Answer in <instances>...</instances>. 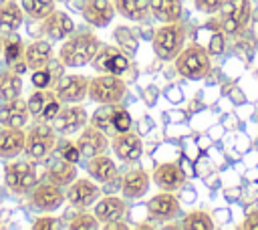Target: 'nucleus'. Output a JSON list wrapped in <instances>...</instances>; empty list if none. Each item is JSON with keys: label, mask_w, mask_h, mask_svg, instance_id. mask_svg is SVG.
Returning <instances> with one entry per match:
<instances>
[{"label": "nucleus", "mask_w": 258, "mask_h": 230, "mask_svg": "<svg viewBox=\"0 0 258 230\" xmlns=\"http://www.w3.org/2000/svg\"><path fill=\"white\" fill-rule=\"evenodd\" d=\"M101 48V40L93 32H73L69 38H64L60 50H58V61L64 67H85L91 65L93 56Z\"/></svg>", "instance_id": "1"}, {"label": "nucleus", "mask_w": 258, "mask_h": 230, "mask_svg": "<svg viewBox=\"0 0 258 230\" xmlns=\"http://www.w3.org/2000/svg\"><path fill=\"white\" fill-rule=\"evenodd\" d=\"M175 71L187 79V81H202L212 71V59L206 46L191 42L179 50V54L173 59Z\"/></svg>", "instance_id": "2"}, {"label": "nucleus", "mask_w": 258, "mask_h": 230, "mask_svg": "<svg viewBox=\"0 0 258 230\" xmlns=\"http://www.w3.org/2000/svg\"><path fill=\"white\" fill-rule=\"evenodd\" d=\"M183 42H185V28L179 20L163 22V26H159L153 32V40H151L153 50L161 61H173L183 48Z\"/></svg>", "instance_id": "3"}, {"label": "nucleus", "mask_w": 258, "mask_h": 230, "mask_svg": "<svg viewBox=\"0 0 258 230\" xmlns=\"http://www.w3.org/2000/svg\"><path fill=\"white\" fill-rule=\"evenodd\" d=\"M127 93V83L119 75H107L101 73L99 77L89 79V91L87 97L99 105H115L121 103V99Z\"/></svg>", "instance_id": "4"}, {"label": "nucleus", "mask_w": 258, "mask_h": 230, "mask_svg": "<svg viewBox=\"0 0 258 230\" xmlns=\"http://www.w3.org/2000/svg\"><path fill=\"white\" fill-rule=\"evenodd\" d=\"M56 147V131L52 125L46 121L32 125L26 131V141H24V155L32 161H42L46 159Z\"/></svg>", "instance_id": "5"}, {"label": "nucleus", "mask_w": 258, "mask_h": 230, "mask_svg": "<svg viewBox=\"0 0 258 230\" xmlns=\"http://www.w3.org/2000/svg\"><path fill=\"white\" fill-rule=\"evenodd\" d=\"M4 184L10 192L18 196H26L36 184H38V174L34 161H10L4 167Z\"/></svg>", "instance_id": "6"}, {"label": "nucleus", "mask_w": 258, "mask_h": 230, "mask_svg": "<svg viewBox=\"0 0 258 230\" xmlns=\"http://www.w3.org/2000/svg\"><path fill=\"white\" fill-rule=\"evenodd\" d=\"M89 123V113L81 103H69V107H60L56 117L52 119V127L60 135H73L81 131Z\"/></svg>", "instance_id": "7"}, {"label": "nucleus", "mask_w": 258, "mask_h": 230, "mask_svg": "<svg viewBox=\"0 0 258 230\" xmlns=\"http://www.w3.org/2000/svg\"><path fill=\"white\" fill-rule=\"evenodd\" d=\"M89 91V79L85 75H64L54 85L52 95L60 101V105L69 103H83Z\"/></svg>", "instance_id": "8"}, {"label": "nucleus", "mask_w": 258, "mask_h": 230, "mask_svg": "<svg viewBox=\"0 0 258 230\" xmlns=\"http://www.w3.org/2000/svg\"><path fill=\"white\" fill-rule=\"evenodd\" d=\"M28 200H30V206L34 210H40V212H54L60 208V204L64 202V194L60 190V186L52 184V182H42V184H36L30 192H28Z\"/></svg>", "instance_id": "9"}, {"label": "nucleus", "mask_w": 258, "mask_h": 230, "mask_svg": "<svg viewBox=\"0 0 258 230\" xmlns=\"http://www.w3.org/2000/svg\"><path fill=\"white\" fill-rule=\"evenodd\" d=\"M93 69L97 73H107V75H123L129 69V59L123 54L117 46H101L97 54L91 61Z\"/></svg>", "instance_id": "10"}, {"label": "nucleus", "mask_w": 258, "mask_h": 230, "mask_svg": "<svg viewBox=\"0 0 258 230\" xmlns=\"http://www.w3.org/2000/svg\"><path fill=\"white\" fill-rule=\"evenodd\" d=\"M67 202L75 208H87V206H93L99 196H101V188H97V184L93 182V178H77L75 182H71L67 186Z\"/></svg>", "instance_id": "11"}, {"label": "nucleus", "mask_w": 258, "mask_h": 230, "mask_svg": "<svg viewBox=\"0 0 258 230\" xmlns=\"http://www.w3.org/2000/svg\"><path fill=\"white\" fill-rule=\"evenodd\" d=\"M75 145L79 147L81 155L83 157H93V155H99V153H105L107 147H109V139H107V133H103L101 129L93 127L91 123H87L83 129H81V135L79 139L75 141Z\"/></svg>", "instance_id": "12"}, {"label": "nucleus", "mask_w": 258, "mask_h": 230, "mask_svg": "<svg viewBox=\"0 0 258 230\" xmlns=\"http://www.w3.org/2000/svg\"><path fill=\"white\" fill-rule=\"evenodd\" d=\"M79 12L83 14V18H85L91 26L103 28V26H107V24L113 20V16H115V6H113V2H109V0H85Z\"/></svg>", "instance_id": "13"}, {"label": "nucleus", "mask_w": 258, "mask_h": 230, "mask_svg": "<svg viewBox=\"0 0 258 230\" xmlns=\"http://www.w3.org/2000/svg\"><path fill=\"white\" fill-rule=\"evenodd\" d=\"M153 182H155L157 188H161L165 192H175L185 184V171L179 167V163L165 161V163H159L155 167Z\"/></svg>", "instance_id": "14"}, {"label": "nucleus", "mask_w": 258, "mask_h": 230, "mask_svg": "<svg viewBox=\"0 0 258 230\" xmlns=\"http://www.w3.org/2000/svg\"><path fill=\"white\" fill-rule=\"evenodd\" d=\"M179 212V200L173 192L161 190L147 202V214L157 220H171Z\"/></svg>", "instance_id": "15"}, {"label": "nucleus", "mask_w": 258, "mask_h": 230, "mask_svg": "<svg viewBox=\"0 0 258 230\" xmlns=\"http://www.w3.org/2000/svg\"><path fill=\"white\" fill-rule=\"evenodd\" d=\"M113 151L121 161H137L143 153V143L139 139V135L131 133V131H123V133H115L113 137Z\"/></svg>", "instance_id": "16"}, {"label": "nucleus", "mask_w": 258, "mask_h": 230, "mask_svg": "<svg viewBox=\"0 0 258 230\" xmlns=\"http://www.w3.org/2000/svg\"><path fill=\"white\" fill-rule=\"evenodd\" d=\"M42 30L50 40H64L75 32V22L69 14L60 10H52L42 20Z\"/></svg>", "instance_id": "17"}, {"label": "nucleus", "mask_w": 258, "mask_h": 230, "mask_svg": "<svg viewBox=\"0 0 258 230\" xmlns=\"http://www.w3.org/2000/svg\"><path fill=\"white\" fill-rule=\"evenodd\" d=\"M149 184H151V178L145 169L141 167H135V169H129L123 180H121V192L127 200H137V198H143L145 192L149 190Z\"/></svg>", "instance_id": "18"}, {"label": "nucleus", "mask_w": 258, "mask_h": 230, "mask_svg": "<svg viewBox=\"0 0 258 230\" xmlns=\"http://www.w3.org/2000/svg\"><path fill=\"white\" fill-rule=\"evenodd\" d=\"M28 115H30L28 105L20 97L2 101V105H0V123L4 127H24L28 121Z\"/></svg>", "instance_id": "19"}, {"label": "nucleus", "mask_w": 258, "mask_h": 230, "mask_svg": "<svg viewBox=\"0 0 258 230\" xmlns=\"http://www.w3.org/2000/svg\"><path fill=\"white\" fill-rule=\"evenodd\" d=\"M26 131L22 127H2L0 129V157H16L24 151Z\"/></svg>", "instance_id": "20"}, {"label": "nucleus", "mask_w": 258, "mask_h": 230, "mask_svg": "<svg viewBox=\"0 0 258 230\" xmlns=\"http://www.w3.org/2000/svg\"><path fill=\"white\" fill-rule=\"evenodd\" d=\"M24 63L30 71L46 69L52 61V44L48 40H34L28 46H24Z\"/></svg>", "instance_id": "21"}, {"label": "nucleus", "mask_w": 258, "mask_h": 230, "mask_svg": "<svg viewBox=\"0 0 258 230\" xmlns=\"http://www.w3.org/2000/svg\"><path fill=\"white\" fill-rule=\"evenodd\" d=\"M93 206H95L93 214H95V218H97L101 224L111 222V220H119V218L125 214V210H127L125 200H121V198H117V196H105V198L97 200Z\"/></svg>", "instance_id": "22"}, {"label": "nucleus", "mask_w": 258, "mask_h": 230, "mask_svg": "<svg viewBox=\"0 0 258 230\" xmlns=\"http://www.w3.org/2000/svg\"><path fill=\"white\" fill-rule=\"evenodd\" d=\"M87 171H89V176H91L95 182L107 184V182H111V180L117 176V165H115V161H113L109 155L99 153V155L89 157Z\"/></svg>", "instance_id": "23"}, {"label": "nucleus", "mask_w": 258, "mask_h": 230, "mask_svg": "<svg viewBox=\"0 0 258 230\" xmlns=\"http://www.w3.org/2000/svg\"><path fill=\"white\" fill-rule=\"evenodd\" d=\"M24 10L14 0H6L0 4V34H14L22 26Z\"/></svg>", "instance_id": "24"}, {"label": "nucleus", "mask_w": 258, "mask_h": 230, "mask_svg": "<svg viewBox=\"0 0 258 230\" xmlns=\"http://www.w3.org/2000/svg\"><path fill=\"white\" fill-rule=\"evenodd\" d=\"M151 14L163 22H177L183 14V0H149Z\"/></svg>", "instance_id": "25"}, {"label": "nucleus", "mask_w": 258, "mask_h": 230, "mask_svg": "<svg viewBox=\"0 0 258 230\" xmlns=\"http://www.w3.org/2000/svg\"><path fill=\"white\" fill-rule=\"evenodd\" d=\"M113 6L117 14H121L131 22H141L151 14L149 0H115Z\"/></svg>", "instance_id": "26"}, {"label": "nucleus", "mask_w": 258, "mask_h": 230, "mask_svg": "<svg viewBox=\"0 0 258 230\" xmlns=\"http://www.w3.org/2000/svg\"><path fill=\"white\" fill-rule=\"evenodd\" d=\"M46 178H48V182H52V184H56L60 188H67L71 182L77 180V167H75V163L58 157L54 163L48 165Z\"/></svg>", "instance_id": "27"}, {"label": "nucleus", "mask_w": 258, "mask_h": 230, "mask_svg": "<svg viewBox=\"0 0 258 230\" xmlns=\"http://www.w3.org/2000/svg\"><path fill=\"white\" fill-rule=\"evenodd\" d=\"M220 14L234 18L242 28H246L252 18V4H250V0H224Z\"/></svg>", "instance_id": "28"}, {"label": "nucleus", "mask_w": 258, "mask_h": 230, "mask_svg": "<svg viewBox=\"0 0 258 230\" xmlns=\"http://www.w3.org/2000/svg\"><path fill=\"white\" fill-rule=\"evenodd\" d=\"M20 93H22V79H20V75L10 71V69L0 71V103L16 99V97H20Z\"/></svg>", "instance_id": "29"}, {"label": "nucleus", "mask_w": 258, "mask_h": 230, "mask_svg": "<svg viewBox=\"0 0 258 230\" xmlns=\"http://www.w3.org/2000/svg\"><path fill=\"white\" fill-rule=\"evenodd\" d=\"M22 10L32 20H44L52 10H56V0H20Z\"/></svg>", "instance_id": "30"}, {"label": "nucleus", "mask_w": 258, "mask_h": 230, "mask_svg": "<svg viewBox=\"0 0 258 230\" xmlns=\"http://www.w3.org/2000/svg\"><path fill=\"white\" fill-rule=\"evenodd\" d=\"M181 226L187 228V230H212L214 228V220L206 210H194V212L185 214Z\"/></svg>", "instance_id": "31"}, {"label": "nucleus", "mask_w": 258, "mask_h": 230, "mask_svg": "<svg viewBox=\"0 0 258 230\" xmlns=\"http://www.w3.org/2000/svg\"><path fill=\"white\" fill-rule=\"evenodd\" d=\"M208 26L214 30V34L210 36V42H208V52H210V56H216V54H222L224 52V48H226V34L222 32V28H220V22L218 20H210L208 22Z\"/></svg>", "instance_id": "32"}, {"label": "nucleus", "mask_w": 258, "mask_h": 230, "mask_svg": "<svg viewBox=\"0 0 258 230\" xmlns=\"http://www.w3.org/2000/svg\"><path fill=\"white\" fill-rule=\"evenodd\" d=\"M10 36V34H8ZM2 54H4V61L8 65H12L14 61H20L24 56V44L18 36H10V38H4V46H2Z\"/></svg>", "instance_id": "33"}, {"label": "nucleus", "mask_w": 258, "mask_h": 230, "mask_svg": "<svg viewBox=\"0 0 258 230\" xmlns=\"http://www.w3.org/2000/svg\"><path fill=\"white\" fill-rule=\"evenodd\" d=\"M111 127L115 133H123L131 129V115L127 109H123L119 103L113 105V115H111Z\"/></svg>", "instance_id": "34"}, {"label": "nucleus", "mask_w": 258, "mask_h": 230, "mask_svg": "<svg viewBox=\"0 0 258 230\" xmlns=\"http://www.w3.org/2000/svg\"><path fill=\"white\" fill-rule=\"evenodd\" d=\"M111 115H113V105H103V107H99V109L93 113L91 125L97 127V129H101L103 133H109V131L113 129V127H111Z\"/></svg>", "instance_id": "35"}, {"label": "nucleus", "mask_w": 258, "mask_h": 230, "mask_svg": "<svg viewBox=\"0 0 258 230\" xmlns=\"http://www.w3.org/2000/svg\"><path fill=\"white\" fill-rule=\"evenodd\" d=\"M99 226H101V222L95 218V214H79L69 224V228H73V230H95Z\"/></svg>", "instance_id": "36"}, {"label": "nucleus", "mask_w": 258, "mask_h": 230, "mask_svg": "<svg viewBox=\"0 0 258 230\" xmlns=\"http://www.w3.org/2000/svg\"><path fill=\"white\" fill-rule=\"evenodd\" d=\"M46 99H48V95H46L42 89H36V91L28 97V101H26L28 113H30L32 117H38L40 111H42V107H44V103H46Z\"/></svg>", "instance_id": "37"}, {"label": "nucleus", "mask_w": 258, "mask_h": 230, "mask_svg": "<svg viewBox=\"0 0 258 230\" xmlns=\"http://www.w3.org/2000/svg\"><path fill=\"white\" fill-rule=\"evenodd\" d=\"M58 109H60V101L52 95V97H48V99H46V103H44V107H42V111H40V115H38V117H40L42 121H46V123H48V121H52V119L56 117Z\"/></svg>", "instance_id": "38"}, {"label": "nucleus", "mask_w": 258, "mask_h": 230, "mask_svg": "<svg viewBox=\"0 0 258 230\" xmlns=\"http://www.w3.org/2000/svg\"><path fill=\"white\" fill-rule=\"evenodd\" d=\"M30 81H32V85H34L36 89H46V87L50 85V71H48V67H46V69L32 71Z\"/></svg>", "instance_id": "39"}, {"label": "nucleus", "mask_w": 258, "mask_h": 230, "mask_svg": "<svg viewBox=\"0 0 258 230\" xmlns=\"http://www.w3.org/2000/svg\"><path fill=\"white\" fill-rule=\"evenodd\" d=\"M222 2L224 0H194V6L204 14H214V12H220Z\"/></svg>", "instance_id": "40"}, {"label": "nucleus", "mask_w": 258, "mask_h": 230, "mask_svg": "<svg viewBox=\"0 0 258 230\" xmlns=\"http://www.w3.org/2000/svg\"><path fill=\"white\" fill-rule=\"evenodd\" d=\"M60 157L62 159H67V161H71V163H77V161H81V151H79V147L75 145V143H64V147L60 149Z\"/></svg>", "instance_id": "41"}, {"label": "nucleus", "mask_w": 258, "mask_h": 230, "mask_svg": "<svg viewBox=\"0 0 258 230\" xmlns=\"http://www.w3.org/2000/svg\"><path fill=\"white\" fill-rule=\"evenodd\" d=\"M56 226H58V222L52 216H42L34 222V230H46V228H56Z\"/></svg>", "instance_id": "42"}, {"label": "nucleus", "mask_w": 258, "mask_h": 230, "mask_svg": "<svg viewBox=\"0 0 258 230\" xmlns=\"http://www.w3.org/2000/svg\"><path fill=\"white\" fill-rule=\"evenodd\" d=\"M240 228H244V230H258V210L250 212V214L246 216V220L242 222Z\"/></svg>", "instance_id": "43"}, {"label": "nucleus", "mask_w": 258, "mask_h": 230, "mask_svg": "<svg viewBox=\"0 0 258 230\" xmlns=\"http://www.w3.org/2000/svg\"><path fill=\"white\" fill-rule=\"evenodd\" d=\"M103 228H105V230H127L129 226H127L125 222H119V220H111V222H105V224H103Z\"/></svg>", "instance_id": "44"}, {"label": "nucleus", "mask_w": 258, "mask_h": 230, "mask_svg": "<svg viewBox=\"0 0 258 230\" xmlns=\"http://www.w3.org/2000/svg\"><path fill=\"white\" fill-rule=\"evenodd\" d=\"M2 46H4V36L0 34V52H2Z\"/></svg>", "instance_id": "45"}, {"label": "nucleus", "mask_w": 258, "mask_h": 230, "mask_svg": "<svg viewBox=\"0 0 258 230\" xmlns=\"http://www.w3.org/2000/svg\"><path fill=\"white\" fill-rule=\"evenodd\" d=\"M56 2H64V0H56Z\"/></svg>", "instance_id": "46"}]
</instances>
